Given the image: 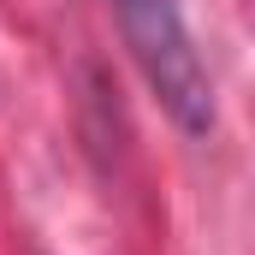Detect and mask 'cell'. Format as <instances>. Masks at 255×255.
I'll list each match as a JSON object with an SVG mask.
<instances>
[{"mask_svg": "<svg viewBox=\"0 0 255 255\" xmlns=\"http://www.w3.org/2000/svg\"><path fill=\"white\" fill-rule=\"evenodd\" d=\"M113 6H119V30H125L130 54L142 65V77L154 83V95L166 101V113L190 136H208L214 130V83L190 42L184 0H113Z\"/></svg>", "mask_w": 255, "mask_h": 255, "instance_id": "cell-1", "label": "cell"}]
</instances>
